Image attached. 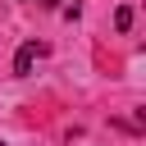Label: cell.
<instances>
[{
  "mask_svg": "<svg viewBox=\"0 0 146 146\" xmlns=\"http://www.w3.org/2000/svg\"><path fill=\"white\" fill-rule=\"evenodd\" d=\"M114 27L128 32V27H132V9H119V14H114Z\"/></svg>",
  "mask_w": 146,
  "mask_h": 146,
  "instance_id": "obj_2",
  "label": "cell"
},
{
  "mask_svg": "<svg viewBox=\"0 0 146 146\" xmlns=\"http://www.w3.org/2000/svg\"><path fill=\"white\" fill-rule=\"evenodd\" d=\"M41 5H55V0H41Z\"/></svg>",
  "mask_w": 146,
  "mask_h": 146,
  "instance_id": "obj_3",
  "label": "cell"
},
{
  "mask_svg": "<svg viewBox=\"0 0 146 146\" xmlns=\"http://www.w3.org/2000/svg\"><path fill=\"white\" fill-rule=\"evenodd\" d=\"M41 59H46V46H41V41H27V46H18V55H14V73H18V78H27V73H32Z\"/></svg>",
  "mask_w": 146,
  "mask_h": 146,
  "instance_id": "obj_1",
  "label": "cell"
},
{
  "mask_svg": "<svg viewBox=\"0 0 146 146\" xmlns=\"http://www.w3.org/2000/svg\"><path fill=\"white\" fill-rule=\"evenodd\" d=\"M0 146H5V141H0Z\"/></svg>",
  "mask_w": 146,
  "mask_h": 146,
  "instance_id": "obj_4",
  "label": "cell"
}]
</instances>
